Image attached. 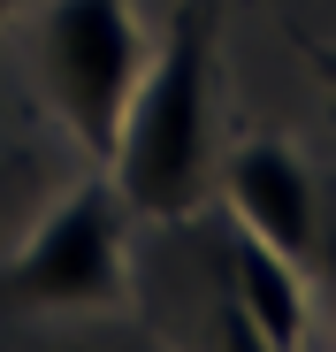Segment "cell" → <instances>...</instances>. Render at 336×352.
Wrapping results in <instances>:
<instances>
[{"mask_svg":"<svg viewBox=\"0 0 336 352\" xmlns=\"http://www.w3.org/2000/svg\"><path fill=\"white\" fill-rule=\"evenodd\" d=\"M230 283H237V322H252V337L267 352H291L306 337V299H298V268L275 253L267 238L237 222L230 230Z\"/></svg>","mask_w":336,"mask_h":352,"instance_id":"5","label":"cell"},{"mask_svg":"<svg viewBox=\"0 0 336 352\" xmlns=\"http://www.w3.org/2000/svg\"><path fill=\"white\" fill-rule=\"evenodd\" d=\"M306 62H313V69H321V77L336 85V46H306Z\"/></svg>","mask_w":336,"mask_h":352,"instance_id":"6","label":"cell"},{"mask_svg":"<svg viewBox=\"0 0 336 352\" xmlns=\"http://www.w3.org/2000/svg\"><path fill=\"white\" fill-rule=\"evenodd\" d=\"M221 184H230V214L267 238L283 261H306L313 253V176L298 168V153L283 138H252L230 153L221 168Z\"/></svg>","mask_w":336,"mask_h":352,"instance_id":"4","label":"cell"},{"mask_svg":"<svg viewBox=\"0 0 336 352\" xmlns=\"http://www.w3.org/2000/svg\"><path fill=\"white\" fill-rule=\"evenodd\" d=\"M138 69H145V31H138L130 0H46V16H38V92L92 161L115 153Z\"/></svg>","mask_w":336,"mask_h":352,"instance_id":"3","label":"cell"},{"mask_svg":"<svg viewBox=\"0 0 336 352\" xmlns=\"http://www.w3.org/2000/svg\"><path fill=\"white\" fill-rule=\"evenodd\" d=\"M8 16H16V0H0V23H8Z\"/></svg>","mask_w":336,"mask_h":352,"instance_id":"7","label":"cell"},{"mask_svg":"<svg viewBox=\"0 0 336 352\" xmlns=\"http://www.w3.org/2000/svg\"><path fill=\"white\" fill-rule=\"evenodd\" d=\"M130 299V253H123V192L115 176L84 184L38 214V230L0 268V307L23 314H99Z\"/></svg>","mask_w":336,"mask_h":352,"instance_id":"2","label":"cell"},{"mask_svg":"<svg viewBox=\"0 0 336 352\" xmlns=\"http://www.w3.org/2000/svg\"><path fill=\"white\" fill-rule=\"evenodd\" d=\"M214 8L206 0H184L168 38L145 54V69L130 85L115 153H107V176H115L123 207L138 214H184L206 184V115H214Z\"/></svg>","mask_w":336,"mask_h":352,"instance_id":"1","label":"cell"}]
</instances>
